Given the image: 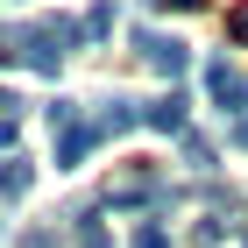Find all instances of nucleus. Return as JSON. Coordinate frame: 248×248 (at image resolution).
I'll list each match as a JSON object with an SVG mask.
<instances>
[{
	"mask_svg": "<svg viewBox=\"0 0 248 248\" xmlns=\"http://www.w3.org/2000/svg\"><path fill=\"white\" fill-rule=\"evenodd\" d=\"M142 199H163V177L156 170H135L121 185H107V206H142Z\"/></svg>",
	"mask_w": 248,
	"mask_h": 248,
	"instance_id": "obj_4",
	"label": "nucleus"
},
{
	"mask_svg": "<svg viewBox=\"0 0 248 248\" xmlns=\"http://www.w3.org/2000/svg\"><path fill=\"white\" fill-rule=\"evenodd\" d=\"M156 7H199V0H156Z\"/></svg>",
	"mask_w": 248,
	"mask_h": 248,
	"instance_id": "obj_14",
	"label": "nucleus"
},
{
	"mask_svg": "<svg viewBox=\"0 0 248 248\" xmlns=\"http://www.w3.org/2000/svg\"><path fill=\"white\" fill-rule=\"evenodd\" d=\"M128 128H142V107H135V99H107V107L93 114V135H99V142H107V135H128Z\"/></svg>",
	"mask_w": 248,
	"mask_h": 248,
	"instance_id": "obj_5",
	"label": "nucleus"
},
{
	"mask_svg": "<svg viewBox=\"0 0 248 248\" xmlns=\"http://www.w3.org/2000/svg\"><path fill=\"white\" fill-rule=\"evenodd\" d=\"M206 93L220 99V107H227V114H241V107H248V78L234 71L227 57H220V64H206Z\"/></svg>",
	"mask_w": 248,
	"mask_h": 248,
	"instance_id": "obj_2",
	"label": "nucleus"
},
{
	"mask_svg": "<svg viewBox=\"0 0 248 248\" xmlns=\"http://www.w3.org/2000/svg\"><path fill=\"white\" fill-rule=\"evenodd\" d=\"M15 128H21V99L0 93V149H15Z\"/></svg>",
	"mask_w": 248,
	"mask_h": 248,
	"instance_id": "obj_8",
	"label": "nucleus"
},
{
	"mask_svg": "<svg viewBox=\"0 0 248 248\" xmlns=\"http://www.w3.org/2000/svg\"><path fill=\"white\" fill-rule=\"evenodd\" d=\"M185 121H191V99L185 93H163V99L142 107V128H156V135H185Z\"/></svg>",
	"mask_w": 248,
	"mask_h": 248,
	"instance_id": "obj_3",
	"label": "nucleus"
},
{
	"mask_svg": "<svg viewBox=\"0 0 248 248\" xmlns=\"http://www.w3.org/2000/svg\"><path fill=\"white\" fill-rule=\"evenodd\" d=\"M227 142H234V149H248V114H241V121L227 128Z\"/></svg>",
	"mask_w": 248,
	"mask_h": 248,
	"instance_id": "obj_13",
	"label": "nucleus"
},
{
	"mask_svg": "<svg viewBox=\"0 0 248 248\" xmlns=\"http://www.w3.org/2000/svg\"><path fill=\"white\" fill-rule=\"evenodd\" d=\"M185 156H191V170H213V142H199V135H191V142H185Z\"/></svg>",
	"mask_w": 248,
	"mask_h": 248,
	"instance_id": "obj_11",
	"label": "nucleus"
},
{
	"mask_svg": "<svg viewBox=\"0 0 248 248\" xmlns=\"http://www.w3.org/2000/svg\"><path fill=\"white\" fill-rule=\"evenodd\" d=\"M135 50H142V64H149V71H163V78H177L191 64V50L177 36H156V29H135Z\"/></svg>",
	"mask_w": 248,
	"mask_h": 248,
	"instance_id": "obj_1",
	"label": "nucleus"
},
{
	"mask_svg": "<svg viewBox=\"0 0 248 248\" xmlns=\"http://www.w3.org/2000/svg\"><path fill=\"white\" fill-rule=\"evenodd\" d=\"M135 248H170V234H163V227H156V220H149V227L135 234Z\"/></svg>",
	"mask_w": 248,
	"mask_h": 248,
	"instance_id": "obj_12",
	"label": "nucleus"
},
{
	"mask_svg": "<svg viewBox=\"0 0 248 248\" xmlns=\"http://www.w3.org/2000/svg\"><path fill=\"white\" fill-rule=\"evenodd\" d=\"M99 135H93V121H71V128L57 135V170H78L85 163V149H93Z\"/></svg>",
	"mask_w": 248,
	"mask_h": 248,
	"instance_id": "obj_6",
	"label": "nucleus"
},
{
	"mask_svg": "<svg viewBox=\"0 0 248 248\" xmlns=\"http://www.w3.org/2000/svg\"><path fill=\"white\" fill-rule=\"evenodd\" d=\"M78 248H114V234L99 227V220H78Z\"/></svg>",
	"mask_w": 248,
	"mask_h": 248,
	"instance_id": "obj_10",
	"label": "nucleus"
},
{
	"mask_svg": "<svg viewBox=\"0 0 248 248\" xmlns=\"http://www.w3.org/2000/svg\"><path fill=\"white\" fill-rule=\"evenodd\" d=\"M107 29H114V7H93V15L78 21V36H85V43H99V36H107Z\"/></svg>",
	"mask_w": 248,
	"mask_h": 248,
	"instance_id": "obj_9",
	"label": "nucleus"
},
{
	"mask_svg": "<svg viewBox=\"0 0 248 248\" xmlns=\"http://www.w3.org/2000/svg\"><path fill=\"white\" fill-rule=\"evenodd\" d=\"M36 170H29V156H0V199H29Z\"/></svg>",
	"mask_w": 248,
	"mask_h": 248,
	"instance_id": "obj_7",
	"label": "nucleus"
}]
</instances>
